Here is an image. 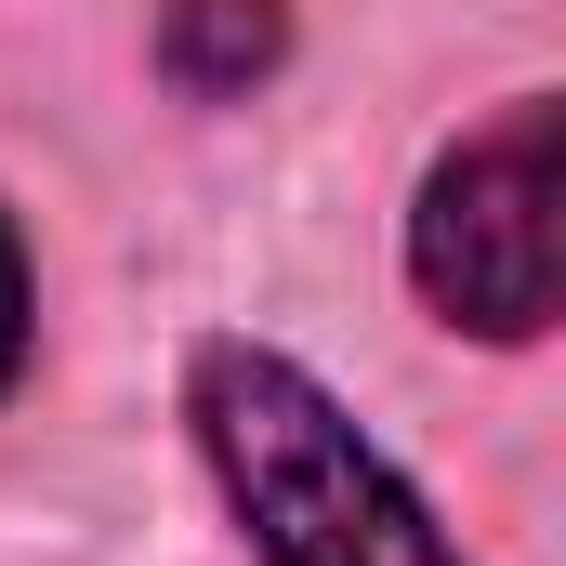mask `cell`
Returning a JSON list of instances; mask_svg holds the SVG:
<instances>
[{"label":"cell","instance_id":"1","mask_svg":"<svg viewBox=\"0 0 566 566\" xmlns=\"http://www.w3.org/2000/svg\"><path fill=\"white\" fill-rule=\"evenodd\" d=\"M171 422L251 566H474L434 488L264 329H198L171 369Z\"/></svg>","mask_w":566,"mask_h":566},{"label":"cell","instance_id":"2","mask_svg":"<svg viewBox=\"0 0 566 566\" xmlns=\"http://www.w3.org/2000/svg\"><path fill=\"white\" fill-rule=\"evenodd\" d=\"M554 133H566L554 93H501L488 119H461L422 158L396 264L434 329L501 343V356H527L554 329Z\"/></svg>","mask_w":566,"mask_h":566},{"label":"cell","instance_id":"3","mask_svg":"<svg viewBox=\"0 0 566 566\" xmlns=\"http://www.w3.org/2000/svg\"><path fill=\"white\" fill-rule=\"evenodd\" d=\"M27 369H40V251H27V224L0 198V409L27 396Z\"/></svg>","mask_w":566,"mask_h":566}]
</instances>
